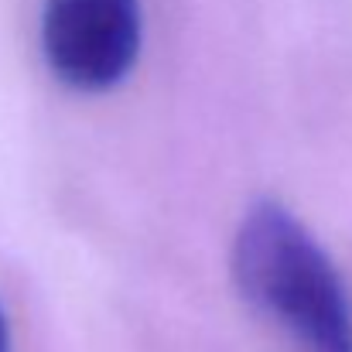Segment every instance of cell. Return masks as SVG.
Returning <instances> with one entry per match:
<instances>
[{
    "mask_svg": "<svg viewBox=\"0 0 352 352\" xmlns=\"http://www.w3.org/2000/svg\"><path fill=\"white\" fill-rule=\"evenodd\" d=\"M230 267L239 294L305 352H352L346 280L291 209L274 199L250 206L236 226Z\"/></svg>",
    "mask_w": 352,
    "mask_h": 352,
    "instance_id": "obj_1",
    "label": "cell"
},
{
    "mask_svg": "<svg viewBox=\"0 0 352 352\" xmlns=\"http://www.w3.org/2000/svg\"><path fill=\"white\" fill-rule=\"evenodd\" d=\"M140 45V0H45L41 7V55L69 89L120 86L133 72Z\"/></svg>",
    "mask_w": 352,
    "mask_h": 352,
    "instance_id": "obj_2",
    "label": "cell"
},
{
    "mask_svg": "<svg viewBox=\"0 0 352 352\" xmlns=\"http://www.w3.org/2000/svg\"><path fill=\"white\" fill-rule=\"evenodd\" d=\"M0 352H14V349H10V325H7L3 308H0Z\"/></svg>",
    "mask_w": 352,
    "mask_h": 352,
    "instance_id": "obj_3",
    "label": "cell"
}]
</instances>
